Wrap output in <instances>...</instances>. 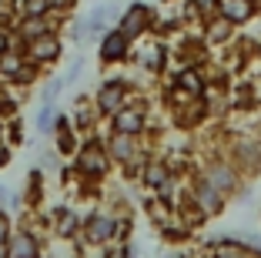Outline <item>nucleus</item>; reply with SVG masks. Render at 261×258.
<instances>
[{
  "mask_svg": "<svg viewBox=\"0 0 261 258\" xmlns=\"http://www.w3.org/2000/svg\"><path fill=\"white\" fill-rule=\"evenodd\" d=\"M154 20H158V10L154 7H147V4H130V7H124L121 17H117V31L127 40H138V37H144V34L154 31Z\"/></svg>",
  "mask_w": 261,
  "mask_h": 258,
  "instance_id": "nucleus-9",
  "label": "nucleus"
},
{
  "mask_svg": "<svg viewBox=\"0 0 261 258\" xmlns=\"http://www.w3.org/2000/svg\"><path fill=\"white\" fill-rule=\"evenodd\" d=\"M117 17H121V7H117V4H97V7L84 17L87 37H97L100 40V34H108L111 24H117Z\"/></svg>",
  "mask_w": 261,
  "mask_h": 258,
  "instance_id": "nucleus-18",
  "label": "nucleus"
},
{
  "mask_svg": "<svg viewBox=\"0 0 261 258\" xmlns=\"http://www.w3.org/2000/svg\"><path fill=\"white\" fill-rule=\"evenodd\" d=\"M141 74L147 77H161L171 67V47L161 34H144V37L130 40V57H127Z\"/></svg>",
  "mask_w": 261,
  "mask_h": 258,
  "instance_id": "nucleus-2",
  "label": "nucleus"
},
{
  "mask_svg": "<svg viewBox=\"0 0 261 258\" xmlns=\"http://www.w3.org/2000/svg\"><path fill=\"white\" fill-rule=\"evenodd\" d=\"M74 4H77V0H50V10H54V14H70Z\"/></svg>",
  "mask_w": 261,
  "mask_h": 258,
  "instance_id": "nucleus-27",
  "label": "nucleus"
},
{
  "mask_svg": "<svg viewBox=\"0 0 261 258\" xmlns=\"http://www.w3.org/2000/svg\"><path fill=\"white\" fill-rule=\"evenodd\" d=\"M47 14H54L50 0H17V17H47Z\"/></svg>",
  "mask_w": 261,
  "mask_h": 258,
  "instance_id": "nucleus-22",
  "label": "nucleus"
},
{
  "mask_svg": "<svg viewBox=\"0 0 261 258\" xmlns=\"http://www.w3.org/2000/svg\"><path fill=\"white\" fill-rule=\"evenodd\" d=\"M70 168H74V175L87 184H104L114 171V161H111L108 148L100 137H84L81 145H77L74 158H70Z\"/></svg>",
  "mask_w": 261,
  "mask_h": 258,
  "instance_id": "nucleus-1",
  "label": "nucleus"
},
{
  "mask_svg": "<svg viewBox=\"0 0 261 258\" xmlns=\"http://www.w3.org/2000/svg\"><path fill=\"white\" fill-rule=\"evenodd\" d=\"M168 84H177L181 91L201 98L204 87H207V74H204V67H174V71H171V77H168Z\"/></svg>",
  "mask_w": 261,
  "mask_h": 258,
  "instance_id": "nucleus-19",
  "label": "nucleus"
},
{
  "mask_svg": "<svg viewBox=\"0 0 261 258\" xmlns=\"http://www.w3.org/2000/svg\"><path fill=\"white\" fill-rule=\"evenodd\" d=\"M97 57H100V64H104V67H114V64H127V57H130V40L124 37L117 27H111L108 34H100Z\"/></svg>",
  "mask_w": 261,
  "mask_h": 258,
  "instance_id": "nucleus-14",
  "label": "nucleus"
},
{
  "mask_svg": "<svg viewBox=\"0 0 261 258\" xmlns=\"http://www.w3.org/2000/svg\"><path fill=\"white\" fill-rule=\"evenodd\" d=\"M20 51H23V57H27V64H34V67L44 71V67H50V64L61 61L64 37L57 31H50V34H44V37H37V40H27Z\"/></svg>",
  "mask_w": 261,
  "mask_h": 258,
  "instance_id": "nucleus-10",
  "label": "nucleus"
},
{
  "mask_svg": "<svg viewBox=\"0 0 261 258\" xmlns=\"http://www.w3.org/2000/svg\"><path fill=\"white\" fill-rule=\"evenodd\" d=\"M23 67H27V57H23L20 47H14V51H7V54H0V84L14 87L17 77L23 74Z\"/></svg>",
  "mask_w": 261,
  "mask_h": 258,
  "instance_id": "nucleus-20",
  "label": "nucleus"
},
{
  "mask_svg": "<svg viewBox=\"0 0 261 258\" xmlns=\"http://www.w3.org/2000/svg\"><path fill=\"white\" fill-rule=\"evenodd\" d=\"M4 141H7L10 148H20V145H23V124H20V114H17V118H10V121H4Z\"/></svg>",
  "mask_w": 261,
  "mask_h": 258,
  "instance_id": "nucleus-23",
  "label": "nucleus"
},
{
  "mask_svg": "<svg viewBox=\"0 0 261 258\" xmlns=\"http://www.w3.org/2000/svg\"><path fill=\"white\" fill-rule=\"evenodd\" d=\"M185 188H188V195H191V201L201 208V212L207 215V218H218V215L228 208V195H221V191L215 188V184H207L201 175H194V178H188L185 181Z\"/></svg>",
  "mask_w": 261,
  "mask_h": 258,
  "instance_id": "nucleus-11",
  "label": "nucleus"
},
{
  "mask_svg": "<svg viewBox=\"0 0 261 258\" xmlns=\"http://www.w3.org/2000/svg\"><path fill=\"white\" fill-rule=\"evenodd\" d=\"M81 225H84V218H81L77 208H70V205L50 208V238H70V242H77L81 238Z\"/></svg>",
  "mask_w": 261,
  "mask_h": 258,
  "instance_id": "nucleus-15",
  "label": "nucleus"
},
{
  "mask_svg": "<svg viewBox=\"0 0 261 258\" xmlns=\"http://www.w3.org/2000/svg\"><path fill=\"white\" fill-rule=\"evenodd\" d=\"M207 258H254V248H248L238 235H221L207 242Z\"/></svg>",
  "mask_w": 261,
  "mask_h": 258,
  "instance_id": "nucleus-17",
  "label": "nucleus"
},
{
  "mask_svg": "<svg viewBox=\"0 0 261 258\" xmlns=\"http://www.w3.org/2000/svg\"><path fill=\"white\" fill-rule=\"evenodd\" d=\"M211 10L221 14V17H228L234 27H245V24H251L254 17H258L261 0H215Z\"/></svg>",
  "mask_w": 261,
  "mask_h": 258,
  "instance_id": "nucleus-16",
  "label": "nucleus"
},
{
  "mask_svg": "<svg viewBox=\"0 0 261 258\" xmlns=\"http://www.w3.org/2000/svg\"><path fill=\"white\" fill-rule=\"evenodd\" d=\"M141 184H144L147 198H168V201H174V195L181 191V181L174 178V171L168 168V161L158 158V154H154V158L144 165Z\"/></svg>",
  "mask_w": 261,
  "mask_h": 258,
  "instance_id": "nucleus-6",
  "label": "nucleus"
},
{
  "mask_svg": "<svg viewBox=\"0 0 261 258\" xmlns=\"http://www.w3.org/2000/svg\"><path fill=\"white\" fill-rule=\"evenodd\" d=\"M77 242L84 245H100V248H108L111 242H117V218L111 208H94L91 215L84 218L81 225V238Z\"/></svg>",
  "mask_w": 261,
  "mask_h": 258,
  "instance_id": "nucleus-8",
  "label": "nucleus"
},
{
  "mask_svg": "<svg viewBox=\"0 0 261 258\" xmlns=\"http://www.w3.org/2000/svg\"><path fill=\"white\" fill-rule=\"evenodd\" d=\"M64 87H67V81H64V77H50V81L44 84V91H40V101H50V104H54L57 94H61Z\"/></svg>",
  "mask_w": 261,
  "mask_h": 258,
  "instance_id": "nucleus-24",
  "label": "nucleus"
},
{
  "mask_svg": "<svg viewBox=\"0 0 261 258\" xmlns=\"http://www.w3.org/2000/svg\"><path fill=\"white\" fill-rule=\"evenodd\" d=\"M54 121H57V107L50 104V101H40V107H37V121H34L37 134L50 137V131H54Z\"/></svg>",
  "mask_w": 261,
  "mask_h": 258,
  "instance_id": "nucleus-21",
  "label": "nucleus"
},
{
  "mask_svg": "<svg viewBox=\"0 0 261 258\" xmlns=\"http://www.w3.org/2000/svg\"><path fill=\"white\" fill-rule=\"evenodd\" d=\"M84 74V57H81V54H77L74 61H70V67H67V74H64V81H67V87L70 84H77V77Z\"/></svg>",
  "mask_w": 261,
  "mask_h": 258,
  "instance_id": "nucleus-26",
  "label": "nucleus"
},
{
  "mask_svg": "<svg viewBox=\"0 0 261 258\" xmlns=\"http://www.w3.org/2000/svg\"><path fill=\"white\" fill-rule=\"evenodd\" d=\"M104 148H108L114 168H127V165H144L151 161V151L144 145V134H121V131H111L104 137Z\"/></svg>",
  "mask_w": 261,
  "mask_h": 258,
  "instance_id": "nucleus-4",
  "label": "nucleus"
},
{
  "mask_svg": "<svg viewBox=\"0 0 261 258\" xmlns=\"http://www.w3.org/2000/svg\"><path fill=\"white\" fill-rule=\"evenodd\" d=\"M14 47H20V37L14 34V27H4V24H0V54L14 51Z\"/></svg>",
  "mask_w": 261,
  "mask_h": 258,
  "instance_id": "nucleus-25",
  "label": "nucleus"
},
{
  "mask_svg": "<svg viewBox=\"0 0 261 258\" xmlns=\"http://www.w3.org/2000/svg\"><path fill=\"white\" fill-rule=\"evenodd\" d=\"M198 175L204 178L207 184H215V188L221 191V195H228V198L241 191V171L228 154H221V158H204Z\"/></svg>",
  "mask_w": 261,
  "mask_h": 258,
  "instance_id": "nucleus-5",
  "label": "nucleus"
},
{
  "mask_svg": "<svg viewBox=\"0 0 261 258\" xmlns=\"http://www.w3.org/2000/svg\"><path fill=\"white\" fill-rule=\"evenodd\" d=\"M134 98H141V94H138V87L130 84V77H108V81H100L97 91H94V104H97L100 118L117 114L124 104H130Z\"/></svg>",
  "mask_w": 261,
  "mask_h": 258,
  "instance_id": "nucleus-3",
  "label": "nucleus"
},
{
  "mask_svg": "<svg viewBox=\"0 0 261 258\" xmlns=\"http://www.w3.org/2000/svg\"><path fill=\"white\" fill-rule=\"evenodd\" d=\"M44 242L47 238L40 231H34L27 225H17L7 238V251H10V258H44Z\"/></svg>",
  "mask_w": 261,
  "mask_h": 258,
  "instance_id": "nucleus-12",
  "label": "nucleus"
},
{
  "mask_svg": "<svg viewBox=\"0 0 261 258\" xmlns=\"http://www.w3.org/2000/svg\"><path fill=\"white\" fill-rule=\"evenodd\" d=\"M0 145H7V141H4V121H0Z\"/></svg>",
  "mask_w": 261,
  "mask_h": 258,
  "instance_id": "nucleus-28",
  "label": "nucleus"
},
{
  "mask_svg": "<svg viewBox=\"0 0 261 258\" xmlns=\"http://www.w3.org/2000/svg\"><path fill=\"white\" fill-rule=\"evenodd\" d=\"M234 34H238V27H234L228 17L215 14V10H207L204 24H201V37H204L207 51H218V47L231 44V40H234Z\"/></svg>",
  "mask_w": 261,
  "mask_h": 258,
  "instance_id": "nucleus-13",
  "label": "nucleus"
},
{
  "mask_svg": "<svg viewBox=\"0 0 261 258\" xmlns=\"http://www.w3.org/2000/svg\"><path fill=\"white\" fill-rule=\"evenodd\" d=\"M111 131H121V134H144L151 128V98H134L130 104H124L117 114H111Z\"/></svg>",
  "mask_w": 261,
  "mask_h": 258,
  "instance_id": "nucleus-7",
  "label": "nucleus"
}]
</instances>
